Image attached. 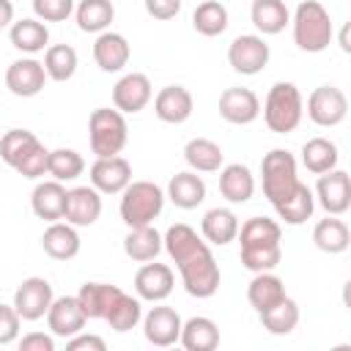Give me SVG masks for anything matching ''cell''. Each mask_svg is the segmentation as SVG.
Instances as JSON below:
<instances>
[{"label": "cell", "mask_w": 351, "mask_h": 351, "mask_svg": "<svg viewBox=\"0 0 351 351\" xmlns=\"http://www.w3.org/2000/svg\"><path fill=\"white\" fill-rule=\"evenodd\" d=\"M162 247L181 274V285L195 299H208L219 288V266L211 255V247L197 230L186 222H176L165 230Z\"/></svg>", "instance_id": "cell-1"}, {"label": "cell", "mask_w": 351, "mask_h": 351, "mask_svg": "<svg viewBox=\"0 0 351 351\" xmlns=\"http://www.w3.org/2000/svg\"><path fill=\"white\" fill-rule=\"evenodd\" d=\"M239 244H241V266L255 271H274V266L282 258V230L280 222L269 217H250L244 225H239Z\"/></svg>", "instance_id": "cell-2"}, {"label": "cell", "mask_w": 351, "mask_h": 351, "mask_svg": "<svg viewBox=\"0 0 351 351\" xmlns=\"http://www.w3.org/2000/svg\"><path fill=\"white\" fill-rule=\"evenodd\" d=\"M47 156L49 151L30 129H8L0 137V159L22 178H41L47 173Z\"/></svg>", "instance_id": "cell-3"}, {"label": "cell", "mask_w": 351, "mask_h": 351, "mask_svg": "<svg viewBox=\"0 0 351 351\" xmlns=\"http://www.w3.org/2000/svg\"><path fill=\"white\" fill-rule=\"evenodd\" d=\"M291 25H293V44L302 52L315 55L332 44L335 36L332 16L318 0H302L291 16Z\"/></svg>", "instance_id": "cell-4"}, {"label": "cell", "mask_w": 351, "mask_h": 351, "mask_svg": "<svg viewBox=\"0 0 351 351\" xmlns=\"http://www.w3.org/2000/svg\"><path fill=\"white\" fill-rule=\"evenodd\" d=\"M261 184H263L266 200L274 208L280 203H285L299 186L293 154L285 151V148H271L269 154H263V159H261Z\"/></svg>", "instance_id": "cell-5"}, {"label": "cell", "mask_w": 351, "mask_h": 351, "mask_svg": "<svg viewBox=\"0 0 351 351\" xmlns=\"http://www.w3.org/2000/svg\"><path fill=\"white\" fill-rule=\"evenodd\" d=\"M165 208V189L154 181H129V186L121 192V219L126 228L154 225V219Z\"/></svg>", "instance_id": "cell-6"}, {"label": "cell", "mask_w": 351, "mask_h": 351, "mask_svg": "<svg viewBox=\"0 0 351 351\" xmlns=\"http://www.w3.org/2000/svg\"><path fill=\"white\" fill-rule=\"evenodd\" d=\"M304 101L293 82H274L263 101V123L274 134H288L302 123Z\"/></svg>", "instance_id": "cell-7"}, {"label": "cell", "mask_w": 351, "mask_h": 351, "mask_svg": "<svg viewBox=\"0 0 351 351\" xmlns=\"http://www.w3.org/2000/svg\"><path fill=\"white\" fill-rule=\"evenodd\" d=\"M129 140V126L123 112L110 107H96L88 118V143L96 156H115Z\"/></svg>", "instance_id": "cell-8"}, {"label": "cell", "mask_w": 351, "mask_h": 351, "mask_svg": "<svg viewBox=\"0 0 351 351\" xmlns=\"http://www.w3.org/2000/svg\"><path fill=\"white\" fill-rule=\"evenodd\" d=\"M271 58V49L266 44L263 36H255V33H244V36H236L228 47V63L233 71L244 74V77H252V74H261L266 69Z\"/></svg>", "instance_id": "cell-9"}, {"label": "cell", "mask_w": 351, "mask_h": 351, "mask_svg": "<svg viewBox=\"0 0 351 351\" xmlns=\"http://www.w3.org/2000/svg\"><path fill=\"white\" fill-rule=\"evenodd\" d=\"M348 115V99L340 88L335 85H318L310 96H307V118L315 126L332 129L340 126Z\"/></svg>", "instance_id": "cell-10"}, {"label": "cell", "mask_w": 351, "mask_h": 351, "mask_svg": "<svg viewBox=\"0 0 351 351\" xmlns=\"http://www.w3.org/2000/svg\"><path fill=\"white\" fill-rule=\"evenodd\" d=\"M315 203L326 211V214H346L351 208V176L346 170H326L318 176L315 181Z\"/></svg>", "instance_id": "cell-11"}, {"label": "cell", "mask_w": 351, "mask_h": 351, "mask_svg": "<svg viewBox=\"0 0 351 351\" xmlns=\"http://www.w3.org/2000/svg\"><path fill=\"white\" fill-rule=\"evenodd\" d=\"M52 299H55V293H52L49 280H44V277H27L14 291V310L19 313L22 321H38V318L47 315Z\"/></svg>", "instance_id": "cell-12"}, {"label": "cell", "mask_w": 351, "mask_h": 351, "mask_svg": "<svg viewBox=\"0 0 351 351\" xmlns=\"http://www.w3.org/2000/svg\"><path fill=\"white\" fill-rule=\"evenodd\" d=\"M176 288V274L167 263H151L145 261L137 274H134V291H137V299L143 302H165Z\"/></svg>", "instance_id": "cell-13"}, {"label": "cell", "mask_w": 351, "mask_h": 351, "mask_svg": "<svg viewBox=\"0 0 351 351\" xmlns=\"http://www.w3.org/2000/svg\"><path fill=\"white\" fill-rule=\"evenodd\" d=\"M132 181V165L115 154V156H96L90 165V186L101 195H121Z\"/></svg>", "instance_id": "cell-14"}, {"label": "cell", "mask_w": 351, "mask_h": 351, "mask_svg": "<svg viewBox=\"0 0 351 351\" xmlns=\"http://www.w3.org/2000/svg\"><path fill=\"white\" fill-rule=\"evenodd\" d=\"M181 315L167 307V304H159L151 307L145 315H143V335L151 346L156 348H167V346H176L178 343V335H181Z\"/></svg>", "instance_id": "cell-15"}, {"label": "cell", "mask_w": 351, "mask_h": 351, "mask_svg": "<svg viewBox=\"0 0 351 351\" xmlns=\"http://www.w3.org/2000/svg\"><path fill=\"white\" fill-rule=\"evenodd\" d=\"M44 82H47V71L44 63L36 58H19L5 69V88L19 99L38 96L44 90Z\"/></svg>", "instance_id": "cell-16"}, {"label": "cell", "mask_w": 351, "mask_h": 351, "mask_svg": "<svg viewBox=\"0 0 351 351\" xmlns=\"http://www.w3.org/2000/svg\"><path fill=\"white\" fill-rule=\"evenodd\" d=\"M151 96H154L151 80L145 74H140V71L123 74L115 82V88H112V104L123 115H134V112L145 110V104L151 101Z\"/></svg>", "instance_id": "cell-17"}, {"label": "cell", "mask_w": 351, "mask_h": 351, "mask_svg": "<svg viewBox=\"0 0 351 351\" xmlns=\"http://www.w3.org/2000/svg\"><path fill=\"white\" fill-rule=\"evenodd\" d=\"M219 115L233 126H247L261 115V101L250 88H225L219 93Z\"/></svg>", "instance_id": "cell-18"}, {"label": "cell", "mask_w": 351, "mask_h": 351, "mask_svg": "<svg viewBox=\"0 0 351 351\" xmlns=\"http://www.w3.org/2000/svg\"><path fill=\"white\" fill-rule=\"evenodd\" d=\"M101 217V192L93 186H74L66 195V211L63 219L74 228H88L96 225Z\"/></svg>", "instance_id": "cell-19"}, {"label": "cell", "mask_w": 351, "mask_h": 351, "mask_svg": "<svg viewBox=\"0 0 351 351\" xmlns=\"http://www.w3.org/2000/svg\"><path fill=\"white\" fill-rule=\"evenodd\" d=\"M85 321L88 318H85L77 296H58V299H52V304L47 310V326H49V332L55 337H63V340H69L71 335L82 332Z\"/></svg>", "instance_id": "cell-20"}, {"label": "cell", "mask_w": 351, "mask_h": 351, "mask_svg": "<svg viewBox=\"0 0 351 351\" xmlns=\"http://www.w3.org/2000/svg\"><path fill=\"white\" fill-rule=\"evenodd\" d=\"M66 195H69V189L63 186V181H55V178L38 181L30 195V208L38 219L58 222V219H63V211H66Z\"/></svg>", "instance_id": "cell-21"}, {"label": "cell", "mask_w": 351, "mask_h": 351, "mask_svg": "<svg viewBox=\"0 0 351 351\" xmlns=\"http://www.w3.org/2000/svg\"><path fill=\"white\" fill-rule=\"evenodd\" d=\"M195 110L192 93L184 85H165L154 96V112L165 123H184Z\"/></svg>", "instance_id": "cell-22"}, {"label": "cell", "mask_w": 351, "mask_h": 351, "mask_svg": "<svg viewBox=\"0 0 351 351\" xmlns=\"http://www.w3.org/2000/svg\"><path fill=\"white\" fill-rule=\"evenodd\" d=\"M129 55H132L129 41H126L121 33H115V30H104V33H99L96 41H93V60H96V66H99L101 71H107V74L121 71V69L129 63Z\"/></svg>", "instance_id": "cell-23"}, {"label": "cell", "mask_w": 351, "mask_h": 351, "mask_svg": "<svg viewBox=\"0 0 351 351\" xmlns=\"http://www.w3.org/2000/svg\"><path fill=\"white\" fill-rule=\"evenodd\" d=\"M41 250L55 261H71L80 252V233L69 222H49V228L41 233Z\"/></svg>", "instance_id": "cell-24"}, {"label": "cell", "mask_w": 351, "mask_h": 351, "mask_svg": "<svg viewBox=\"0 0 351 351\" xmlns=\"http://www.w3.org/2000/svg\"><path fill=\"white\" fill-rule=\"evenodd\" d=\"M165 197H170L173 206L189 211V208H197L203 200H206V181L195 173V170H184V173H176L167 184V192Z\"/></svg>", "instance_id": "cell-25"}, {"label": "cell", "mask_w": 351, "mask_h": 351, "mask_svg": "<svg viewBox=\"0 0 351 351\" xmlns=\"http://www.w3.org/2000/svg\"><path fill=\"white\" fill-rule=\"evenodd\" d=\"M200 236L214 247H225L239 236V217L230 208H208L200 219Z\"/></svg>", "instance_id": "cell-26"}, {"label": "cell", "mask_w": 351, "mask_h": 351, "mask_svg": "<svg viewBox=\"0 0 351 351\" xmlns=\"http://www.w3.org/2000/svg\"><path fill=\"white\" fill-rule=\"evenodd\" d=\"M219 195L228 203H247L255 195V176L247 165H225L219 167Z\"/></svg>", "instance_id": "cell-27"}, {"label": "cell", "mask_w": 351, "mask_h": 351, "mask_svg": "<svg viewBox=\"0 0 351 351\" xmlns=\"http://www.w3.org/2000/svg\"><path fill=\"white\" fill-rule=\"evenodd\" d=\"M118 296H121V288L112 282H85L77 291V302H80L85 318H101V321L107 318V313Z\"/></svg>", "instance_id": "cell-28"}, {"label": "cell", "mask_w": 351, "mask_h": 351, "mask_svg": "<svg viewBox=\"0 0 351 351\" xmlns=\"http://www.w3.org/2000/svg\"><path fill=\"white\" fill-rule=\"evenodd\" d=\"M250 19L261 36H277L291 25V11L285 0H252Z\"/></svg>", "instance_id": "cell-29"}, {"label": "cell", "mask_w": 351, "mask_h": 351, "mask_svg": "<svg viewBox=\"0 0 351 351\" xmlns=\"http://www.w3.org/2000/svg\"><path fill=\"white\" fill-rule=\"evenodd\" d=\"M8 38H11L14 49H19V52H25V55H36V52H44V49H47V44H49V30H47V22H41V19H36V16H27V19L11 22Z\"/></svg>", "instance_id": "cell-30"}, {"label": "cell", "mask_w": 351, "mask_h": 351, "mask_svg": "<svg viewBox=\"0 0 351 351\" xmlns=\"http://www.w3.org/2000/svg\"><path fill=\"white\" fill-rule=\"evenodd\" d=\"M313 244L326 255H340L351 244V230L340 217L326 214V219H318L313 228Z\"/></svg>", "instance_id": "cell-31"}, {"label": "cell", "mask_w": 351, "mask_h": 351, "mask_svg": "<svg viewBox=\"0 0 351 351\" xmlns=\"http://www.w3.org/2000/svg\"><path fill=\"white\" fill-rule=\"evenodd\" d=\"M178 343L186 351H214L219 346V326L206 315H192L181 324Z\"/></svg>", "instance_id": "cell-32"}, {"label": "cell", "mask_w": 351, "mask_h": 351, "mask_svg": "<svg viewBox=\"0 0 351 351\" xmlns=\"http://www.w3.org/2000/svg\"><path fill=\"white\" fill-rule=\"evenodd\" d=\"M282 296H285V282L274 271H255V277L247 285V299H250L255 313L274 307Z\"/></svg>", "instance_id": "cell-33"}, {"label": "cell", "mask_w": 351, "mask_h": 351, "mask_svg": "<svg viewBox=\"0 0 351 351\" xmlns=\"http://www.w3.org/2000/svg\"><path fill=\"white\" fill-rule=\"evenodd\" d=\"M74 19L82 33H104L115 19V5L110 0H80L74 5Z\"/></svg>", "instance_id": "cell-34"}, {"label": "cell", "mask_w": 351, "mask_h": 351, "mask_svg": "<svg viewBox=\"0 0 351 351\" xmlns=\"http://www.w3.org/2000/svg\"><path fill=\"white\" fill-rule=\"evenodd\" d=\"M123 252L137 261H156V255L162 252V233L154 225H140V228H129L126 239H123Z\"/></svg>", "instance_id": "cell-35"}, {"label": "cell", "mask_w": 351, "mask_h": 351, "mask_svg": "<svg viewBox=\"0 0 351 351\" xmlns=\"http://www.w3.org/2000/svg\"><path fill=\"white\" fill-rule=\"evenodd\" d=\"M184 159L195 173H217L225 162L222 148L208 137H192L184 145Z\"/></svg>", "instance_id": "cell-36"}, {"label": "cell", "mask_w": 351, "mask_h": 351, "mask_svg": "<svg viewBox=\"0 0 351 351\" xmlns=\"http://www.w3.org/2000/svg\"><path fill=\"white\" fill-rule=\"evenodd\" d=\"M340 162V151L329 137H313L302 145V165L313 173L321 176L326 170H335Z\"/></svg>", "instance_id": "cell-37"}, {"label": "cell", "mask_w": 351, "mask_h": 351, "mask_svg": "<svg viewBox=\"0 0 351 351\" xmlns=\"http://www.w3.org/2000/svg\"><path fill=\"white\" fill-rule=\"evenodd\" d=\"M228 8L219 3V0H203L197 3V8L192 11V27L206 36V38H214V36H222L228 30Z\"/></svg>", "instance_id": "cell-38"}, {"label": "cell", "mask_w": 351, "mask_h": 351, "mask_svg": "<svg viewBox=\"0 0 351 351\" xmlns=\"http://www.w3.org/2000/svg\"><path fill=\"white\" fill-rule=\"evenodd\" d=\"M258 318H261L266 332H271V335H291L296 329V324H299V304L285 293L274 307L258 313Z\"/></svg>", "instance_id": "cell-39"}, {"label": "cell", "mask_w": 351, "mask_h": 351, "mask_svg": "<svg viewBox=\"0 0 351 351\" xmlns=\"http://www.w3.org/2000/svg\"><path fill=\"white\" fill-rule=\"evenodd\" d=\"M44 71L47 80L69 82L77 71V49L71 44H52L44 52Z\"/></svg>", "instance_id": "cell-40"}, {"label": "cell", "mask_w": 351, "mask_h": 351, "mask_svg": "<svg viewBox=\"0 0 351 351\" xmlns=\"http://www.w3.org/2000/svg\"><path fill=\"white\" fill-rule=\"evenodd\" d=\"M274 211H277V217H280L285 225H302V222H307V219L313 217V211H315V195H313V189H310L307 184L299 181L296 192H293L285 203H280Z\"/></svg>", "instance_id": "cell-41"}, {"label": "cell", "mask_w": 351, "mask_h": 351, "mask_svg": "<svg viewBox=\"0 0 351 351\" xmlns=\"http://www.w3.org/2000/svg\"><path fill=\"white\" fill-rule=\"evenodd\" d=\"M82 170L85 159L74 148H55L47 156V176H52L55 181H74L82 176Z\"/></svg>", "instance_id": "cell-42"}, {"label": "cell", "mask_w": 351, "mask_h": 351, "mask_svg": "<svg viewBox=\"0 0 351 351\" xmlns=\"http://www.w3.org/2000/svg\"><path fill=\"white\" fill-rule=\"evenodd\" d=\"M104 321H107L115 332H129V329H134V326L143 321V304H140V299L121 291V296L115 299V304L110 307V313H107Z\"/></svg>", "instance_id": "cell-43"}, {"label": "cell", "mask_w": 351, "mask_h": 351, "mask_svg": "<svg viewBox=\"0 0 351 351\" xmlns=\"http://www.w3.org/2000/svg\"><path fill=\"white\" fill-rule=\"evenodd\" d=\"M33 14L41 22H66L74 14V0H30Z\"/></svg>", "instance_id": "cell-44"}, {"label": "cell", "mask_w": 351, "mask_h": 351, "mask_svg": "<svg viewBox=\"0 0 351 351\" xmlns=\"http://www.w3.org/2000/svg\"><path fill=\"white\" fill-rule=\"evenodd\" d=\"M19 326H22V318L14 310V304H3L0 302V346L14 343L19 337Z\"/></svg>", "instance_id": "cell-45"}, {"label": "cell", "mask_w": 351, "mask_h": 351, "mask_svg": "<svg viewBox=\"0 0 351 351\" xmlns=\"http://www.w3.org/2000/svg\"><path fill=\"white\" fill-rule=\"evenodd\" d=\"M145 11H148V16L167 22L181 11V0H145Z\"/></svg>", "instance_id": "cell-46"}, {"label": "cell", "mask_w": 351, "mask_h": 351, "mask_svg": "<svg viewBox=\"0 0 351 351\" xmlns=\"http://www.w3.org/2000/svg\"><path fill=\"white\" fill-rule=\"evenodd\" d=\"M19 351H55V335L44 332H30L19 337Z\"/></svg>", "instance_id": "cell-47"}, {"label": "cell", "mask_w": 351, "mask_h": 351, "mask_svg": "<svg viewBox=\"0 0 351 351\" xmlns=\"http://www.w3.org/2000/svg\"><path fill=\"white\" fill-rule=\"evenodd\" d=\"M66 348L69 351H104L107 343L99 335H82V332H77V335H71L66 340Z\"/></svg>", "instance_id": "cell-48"}, {"label": "cell", "mask_w": 351, "mask_h": 351, "mask_svg": "<svg viewBox=\"0 0 351 351\" xmlns=\"http://www.w3.org/2000/svg\"><path fill=\"white\" fill-rule=\"evenodd\" d=\"M14 22V3L11 0H0V30L8 27Z\"/></svg>", "instance_id": "cell-49"}]
</instances>
